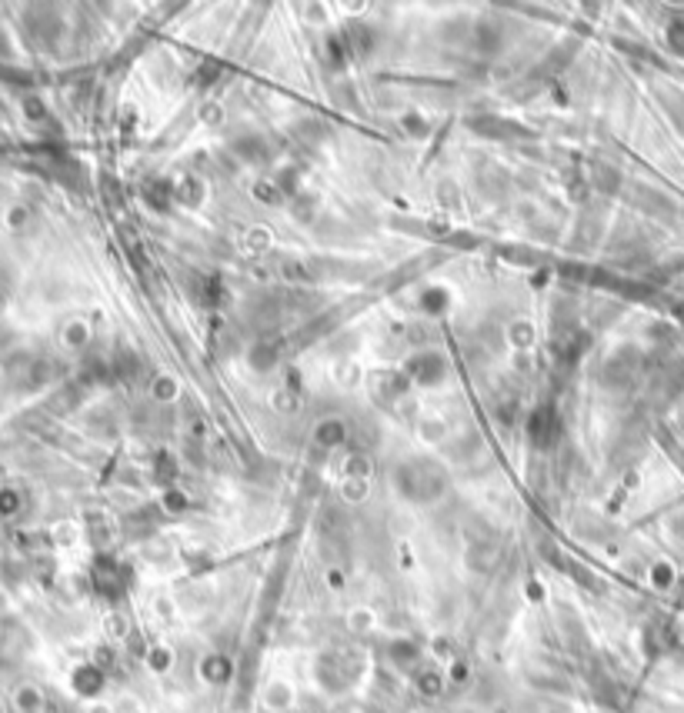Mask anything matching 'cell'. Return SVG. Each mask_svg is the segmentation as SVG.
I'll use <instances>...</instances> for the list:
<instances>
[{
  "mask_svg": "<svg viewBox=\"0 0 684 713\" xmlns=\"http://www.w3.org/2000/svg\"><path fill=\"white\" fill-rule=\"evenodd\" d=\"M260 701H264V707L274 713H284L294 707V687L291 684H284V680H271L268 687H264V693H260Z\"/></svg>",
  "mask_w": 684,
  "mask_h": 713,
  "instance_id": "cell-1",
  "label": "cell"
},
{
  "mask_svg": "<svg viewBox=\"0 0 684 713\" xmlns=\"http://www.w3.org/2000/svg\"><path fill=\"white\" fill-rule=\"evenodd\" d=\"M201 676H204L207 684H224L227 676H231V663L224 660V657H204V663H201Z\"/></svg>",
  "mask_w": 684,
  "mask_h": 713,
  "instance_id": "cell-2",
  "label": "cell"
},
{
  "mask_svg": "<svg viewBox=\"0 0 684 713\" xmlns=\"http://www.w3.org/2000/svg\"><path fill=\"white\" fill-rule=\"evenodd\" d=\"M350 627H354V630H371V627H375V613H371V611H354V613H350Z\"/></svg>",
  "mask_w": 684,
  "mask_h": 713,
  "instance_id": "cell-3",
  "label": "cell"
},
{
  "mask_svg": "<svg viewBox=\"0 0 684 713\" xmlns=\"http://www.w3.org/2000/svg\"><path fill=\"white\" fill-rule=\"evenodd\" d=\"M168 663H170V653H168V650H151V667H161V670H164Z\"/></svg>",
  "mask_w": 684,
  "mask_h": 713,
  "instance_id": "cell-4",
  "label": "cell"
}]
</instances>
